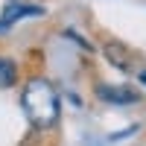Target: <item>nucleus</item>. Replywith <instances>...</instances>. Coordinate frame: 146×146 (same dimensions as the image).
<instances>
[{"mask_svg": "<svg viewBox=\"0 0 146 146\" xmlns=\"http://www.w3.org/2000/svg\"><path fill=\"white\" fill-rule=\"evenodd\" d=\"M21 105L35 129H50L58 120V114H62L58 94L47 79H29L23 94H21Z\"/></svg>", "mask_w": 146, "mask_h": 146, "instance_id": "1", "label": "nucleus"}, {"mask_svg": "<svg viewBox=\"0 0 146 146\" xmlns=\"http://www.w3.org/2000/svg\"><path fill=\"white\" fill-rule=\"evenodd\" d=\"M38 15H44V6L27 3V0H12V3L3 9V15H0V32H6L9 27H15V23L23 21V18H38Z\"/></svg>", "mask_w": 146, "mask_h": 146, "instance_id": "2", "label": "nucleus"}, {"mask_svg": "<svg viewBox=\"0 0 146 146\" xmlns=\"http://www.w3.org/2000/svg\"><path fill=\"white\" fill-rule=\"evenodd\" d=\"M96 96H100L102 102H111V105H131V102L140 100V94L126 88V85H100V88H96Z\"/></svg>", "mask_w": 146, "mask_h": 146, "instance_id": "3", "label": "nucleus"}, {"mask_svg": "<svg viewBox=\"0 0 146 146\" xmlns=\"http://www.w3.org/2000/svg\"><path fill=\"white\" fill-rule=\"evenodd\" d=\"M105 56H108V62H111V64H117L120 70H135V67H131V53L126 50V47L123 44H105Z\"/></svg>", "mask_w": 146, "mask_h": 146, "instance_id": "4", "label": "nucleus"}, {"mask_svg": "<svg viewBox=\"0 0 146 146\" xmlns=\"http://www.w3.org/2000/svg\"><path fill=\"white\" fill-rule=\"evenodd\" d=\"M18 79V67L9 58H0V88H12Z\"/></svg>", "mask_w": 146, "mask_h": 146, "instance_id": "5", "label": "nucleus"}, {"mask_svg": "<svg viewBox=\"0 0 146 146\" xmlns=\"http://www.w3.org/2000/svg\"><path fill=\"white\" fill-rule=\"evenodd\" d=\"M140 82H143V85H146V70H140Z\"/></svg>", "mask_w": 146, "mask_h": 146, "instance_id": "6", "label": "nucleus"}]
</instances>
